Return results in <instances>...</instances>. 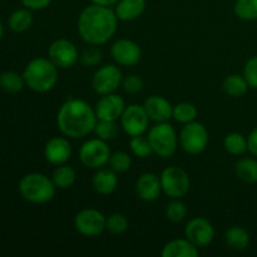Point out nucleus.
<instances>
[{
  "mask_svg": "<svg viewBox=\"0 0 257 257\" xmlns=\"http://www.w3.org/2000/svg\"><path fill=\"white\" fill-rule=\"evenodd\" d=\"M118 18L110 7L90 4L82 10L78 18V33L88 45L105 44L114 37Z\"/></svg>",
  "mask_w": 257,
  "mask_h": 257,
  "instance_id": "obj_1",
  "label": "nucleus"
},
{
  "mask_svg": "<svg viewBox=\"0 0 257 257\" xmlns=\"http://www.w3.org/2000/svg\"><path fill=\"white\" fill-rule=\"evenodd\" d=\"M98 122L95 110L89 103L78 98L65 100L57 114L58 130L65 137L78 140L94 132Z\"/></svg>",
  "mask_w": 257,
  "mask_h": 257,
  "instance_id": "obj_2",
  "label": "nucleus"
},
{
  "mask_svg": "<svg viewBox=\"0 0 257 257\" xmlns=\"http://www.w3.org/2000/svg\"><path fill=\"white\" fill-rule=\"evenodd\" d=\"M58 67L49 58H34L30 60L23 72L25 85L33 92L47 93L52 90L57 85L58 78Z\"/></svg>",
  "mask_w": 257,
  "mask_h": 257,
  "instance_id": "obj_3",
  "label": "nucleus"
},
{
  "mask_svg": "<svg viewBox=\"0 0 257 257\" xmlns=\"http://www.w3.org/2000/svg\"><path fill=\"white\" fill-rule=\"evenodd\" d=\"M55 187L52 177L44 173L32 172L25 175L19 181V193L25 201L35 205H43L53 200Z\"/></svg>",
  "mask_w": 257,
  "mask_h": 257,
  "instance_id": "obj_4",
  "label": "nucleus"
},
{
  "mask_svg": "<svg viewBox=\"0 0 257 257\" xmlns=\"http://www.w3.org/2000/svg\"><path fill=\"white\" fill-rule=\"evenodd\" d=\"M147 137L153 153L161 158L172 157L180 145L175 127L168 122L156 123L150 128Z\"/></svg>",
  "mask_w": 257,
  "mask_h": 257,
  "instance_id": "obj_5",
  "label": "nucleus"
},
{
  "mask_svg": "<svg viewBox=\"0 0 257 257\" xmlns=\"http://www.w3.org/2000/svg\"><path fill=\"white\" fill-rule=\"evenodd\" d=\"M178 140H180L181 148L186 153L196 156L202 153L207 148L210 135L205 124L193 120L187 124H183Z\"/></svg>",
  "mask_w": 257,
  "mask_h": 257,
  "instance_id": "obj_6",
  "label": "nucleus"
},
{
  "mask_svg": "<svg viewBox=\"0 0 257 257\" xmlns=\"http://www.w3.org/2000/svg\"><path fill=\"white\" fill-rule=\"evenodd\" d=\"M160 178L162 192L170 198H182L190 191V176L182 167L170 166L162 171Z\"/></svg>",
  "mask_w": 257,
  "mask_h": 257,
  "instance_id": "obj_7",
  "label": "nucleus"
},
{
  "mask_svg": "<svg viewBox=\"0 0 257 257\" xmlns=\"http://www.w3.org/2000/svg\"><path fill=\"white\" fill-rule=\"evenodd\" d=\"M110 156L112 152L108 143L99 138L85 141L79 148L80 162L92 170H99L107 166L109 163Z\"/></svg>",
  "mask_w": 257,
  "mask_h": 257,
  "instance_id": "obj_8",
  "label": "nucleus"
},
{
  "mask_svg": "<svg viewBox=\"0 0 257 257\" xmlns=\"http://www.w3.org/2000/svg\"><path fill=\"white\" fill-rule=\"evenodd\" d=\"M123 75L115 64H105L98 68L92 78V87L98 95L114 93L122 84Z\"/></svg>",
  "mask_w": 257,
  "mask_h": 257,
  "instance_id": "obj_9",
  "label": "nucleus"
},
{
  "mask_svg": "<svg viewBox=\"0 0 257 257\" xmlns=\"http://www.w3.org/2000/svg\"><path fill=\"white\" fill-rule=\"evenodd\" d=\"M107 217L95 208H85L79 211L74 217V227L85 237L99 236L105 230Z\"/></svg>",
  "mask_w": 257,
  "mask_h": 257,
  "instance_id": "obj_10",
  "label": "nucleus"
},
{
  "mask_svg": "<svg viewBox=\"0 0 257 257\" xmlns=\"http://www.w3.org/2000/svg\"><path fill=\"white\" fill-rule=\"evenodd\" d=\"M120 127L130 137L141 136L150 127V117L143 105L130 104L125 107L120 117Z\"/></svg>",
  "mask_w": 257,
  "mask_h": 257,
  "instance_id": "obj_11",
  "label": "nucleus"
},
{
  "mask_svg": "<svg viewBox=\"0 0 257 257\" xmlns=\"http://www.w3.org/2000/svg\"><path fill=\"white\" fill-rule=\"evenodd\" d=\"M48 58L58 69L72 68L79 60V52L73 42L68 39H57L49 45Z\"/></svg>",
  "mask_w": 257,
  "mask_h": 257,
  "instance_id": "obj_12",
  "label": "nucleus"
},
{
  "mask_svg": "<svg viewBox=\"0 0 257 257\" xmlns=\"http://www.w3.org/2000/svg\"><path fill=\"white\" fill-rule=\"evenodd\" d=\"M215 227L205 217H193L185 227V237L198 248L211 245L215 240Z\"/></svg>",
  "mask_w": 257,
  "mask_h": 257,
  "instance_id": "obj_13",
  "label": "nucleus"
},
{
  "mask_svg": "<svg viewBox=\"0 0 257 257\" xmlns=\"http://www.w3.org/2000/svg\"><path fill=\"white\" fill-rule=\"evenodd\" d=\"M110 55L118 65L132 67V65L140 63L141 58H142V50L136 42L122 38V39L115 40L112 44Z\"/></svg>",
  "mask_w": 257,
  "mask_h": 257,
  "instance_id": "obj_14",
  "label": "nucleus"
},
{
  "mask_svg": "<svg viewBox=\"0 0 257 257\" xmlns=\"http://www.w3.org/2000/svg\"><path fill=\"white\" fill-rule=\"evenodd\" d=\"M125 102L119 94L110 93L102 95L95 104L94 110L98 120H117L120 119L125 109Z\"/></svg>",
  "mask_w": 257,
  "mask_h": 257,
  "instance_id": "obj_15",
  "label": "nucleus"
},
{
  "mask_svg": "<svg viewBox=\"0 0 257 257\" xmlns=\"http://www.w3.org/2000/svg\"><path fill=\"white\" fill-rule=\"evenodd\" d=\"M72 145L67 137H53L44 147V157L50 165H65L72 157Z\"/></svg>",
  "mask_w": 257,
  "mask_h": 257,
  "instance_id": "obj_16",
  "label": "nucleus"
},
{
  "mask_svg": "<svg viewBox=\"0 0 257 257\" xmlns=\"http://www.w3.org/2000/svg\"><path fill=\"white\" fill-rule=\"evenodd\" d=\"M136 193L145 202H153L162 193L161 178L153 172H146L136 182Z\"/></svg>",
  "mask_w": 257,
  "mask_h": 257,
  "instance_id": "obj_17",
  "label": "nucleus"
},
{
  "mask_svg": "<svg viewBox=\"0 0 257 257\" xmlns=\"http://www.w3.org/2000/svg\"><path fill=\"white\" fill-rule=\"evenodd\" d=\"M146 113L156 123L168 122L172 118L173 105L162 95H151L143 103Z\"/></svg>",
  "mask_w": 257,
  "mask_h": 257,
  "instance_id": "obj_18",
  "label": "nucleus"
},
{
  "mask_svg": "<svg viewBox=\"0 0 257 257\" xmlns=\"http://www.w3.org/2000/svg\"><path fill=\"white\" fill-rule=\"evenodd\" d=\"M118 186L117 172L112 168H99L93 175L92 187L98 195L108 196L112 195Z\"/></svg>",
  "mask_w": 257,
  "mask_h": 257,
  "instance_id": "obj_19",
  "label": "nucleus"
},
{
  "mask_svg": "<svg viewBox=\"0 0 257 257\" xmlns=\"http://www.w3.org/2000/svg\"><path fill=\"white\" fill-rule=\"evenodd\" d=\"M200 251L187 238H175L166 243L162 248V257H197Z\"/></svg>",
  "mask_w": 257,
  "mask_h": 257,
  "instance_id": "obj_20",
  "label": "nucleus"
},
{
  "mask_svg": "<svg viewBox=\"0 0 257 257\" xmlns=\"http://www.w3.org/2000/svg\"><path fill=\"white\" fill-rule=\"evenodd\" d=\"M146 0H119L115 4L114 13L119 22H132L145 13Z\"/></svg>",
  "mask_w": 257,
  "mask_h": 257,
  "instance_id": "obj_21",
  "label": "nucleus"
},
{
  "mask_svg": "<svg viewBox=\"0 0 257 257\" xmlns=\"http://www.w3.org/2000/svg\"><path fill=\"white\" fill-rule=\"evenodd\" d=\"M226 245L235 251H243L250 245V235L240 226H232L225 233Z\"/></svg>",
  "mask_w": 257,
  "mask_h": 257,
  "instance_id": "obj_22",
  "label": "nucleus"
},
{
  "mask_svg": "<svg viewBox=\"0 0 257 257\" xmlns=\"http://www.w3.org/2000/svg\"><path fill=\"white\" fill-rule=\"evenodd\" d=\"M248 85L247 80L243 75L230 74L223 79L222 89L227 95L232 98H241L247 93Z\"/></svg>",
  "mask_w": 257,
  "mask_h": 257,
  "instance_id": "obj_23",
  "label": "nucleus"
},
{
  "mask_svg": "<svg viewBox=\"0 0 257 257\" xmlns=\"http://www.w3.org/2000/svg\"><path fill=\"white\" fill-rule=\"evenodd\" d=\"M33 24V13L28 8H20L14 10L8 19V25L10 30L15 33H24L32 27Z\"/></svg>",
  "mask_w": 257,
  "mask_h": 257,
  "instance_id": "obj_24",
  "label": "nucleus"
},
{
  "mask_svg": "<svg viewBox=\"0 0 257 257\" xmlns=\"http://www.w3.org/2000/svg\"><path fill=\"white\" fill-rule=\"evenodd\" d=\"M236 177L245 183L257 182V160L241 158L235 165Z\"/></svg>",
  "mask_w": 257,
  "mask_h": 257,
  "instance_id": "obj_25",
  "label": "nucleus"
},
{
  "mask_svg": "<svg viewBox=\"0 0 257 257\" xmlns=\"http://www.w3.org/2000/svg\"><path fill=\"white\" fill-rule=\"evenodd\" d=\"M52 180L55 187L60 188V190H67L74 185L75 180H77V173H75L74 168H72L70 166L60 165L57 166V168L53 171Z\"/></svg>",
  "mask_w": 257,
  "mask_h": 257,
  "instance_id": "obj_26",
  "label": "nucleus"
},
{
  "mask_svg": "<svg viewBox=\"0 0 257 257\" xmlns=\"http://www.w3.org/2000/svg\"><path fill=\"white\" fill-rule=\"evenodd\" d=\"M25 80L23 74H19L14 70H7L0 74V89L9 94L19 93L24 88Z\"/></svg>",
  "mask_w": 257,
  "mask_h": 257,
  "instance_id": "obj_27",
  "label": "nucleus"
},
{
  "mask_svg": "<svg viewBox=\"0 0 257 257\" xmlns=\"http://www.w3.org/2000/svg\"><path fill=\"white\" fill-rule=\"evenodd\" d=\"M226 152L232 156H240L247 151V138L237 132L228 133L223 140Z\"/></svg>",
  "mask_w": 257,
  "mask_h": 257,
  "instance_id": "obj_28",
  "label": "nucleus"
},
{
  "mask_svg": "<svg viewBox=\"0 0 257 257\" xmlns=\"http://www.w3.org/2000/svg\"><path fill=\"white\" fill-rule=\"evenodd\" d=\"M198 115V110L195 104L190 102H181L173 107L172 118L178 123L187 124V123L196 120Z\"/></svg>",
  "mask_w": 257,
  "mask_h": 257,
  "instance_id": "obj_29",
  "label": "nucleus"
},
{
  "mask_svg": "<svg viewBox=\"0 0 257 257\" xmlns=\"http://www.w3.org/2000/svg\"><path fill=\"white\" fill-rule=\"evenodd\" d=\"M233 12L238 19L245 22L257 20V0H236Z\"/></svg>",
  "mask_w": 257,
  "mask_h": 257,
  "instance_id": "obj_30",
  "label": "nucleus"
},
{
  "mask_svg": "<svg viewBox=\"0 0 257 257\" xmlns=\"http://www.w3.org/2000/svg\"><path fill=\"white\" fill-rule=\"evenodd\" d=\"M165 215L172 223H180L187 217V207L181 198H172L166 206Z\"/></svg>",
  "mask_w": 257,
  "mask_h": 257,
  "instance_id": "obj_31",
  "label": "nucleus"
},
{
  "mask_svg": "<svg viewBox=\"0 0 257 257\" xmlns=\"http://www.w3.org/2000/svg\"><path fill=\"white\" fill-rule=\"evenodd\" d=\"M130 148L136 157L142 158V160L150 157L153 153L151 143L150 141H148V137H145L143 135L135 136V137L131 138Z\"/></svg>",
  "mask_w": 257,
  "mask_h": 257,
  "instance_id": "obj_32",
  "label": "nucleus"
},
{
  "mask_svg": "<svg viewBox=\"0 0 257 257\" xmlns=\"http://www.w3.org/2000/svg\"><path fill=\"white\" fill-rule=\"evenodd\" d=\"M118 130L119 128H118L117 122H114V120H98L94 128V133L97 138L105 141V142H109V141H113L117 137Z\"/></svg>",
  "mask_w": 257,
  "mask_h": 257,
  "instance_id": "obj_33",
  "label": "nucleus"
},
{
  "mask_svg": "<svg viewBox=\"0 0 257 257\" xmlns=\"http://www.w3.org/2000/svg\"><path fill=\"white\" fill-rule=\"evenodd\" d=\"M128 227H130V222L123 213H112L107 217L105 230L112 235H122L128 230Z\"/></svg>",
  "mask_w": 257,
  "mask_h": 257,
  "instance_id": "obj_34",
  "label": "nucleus"
},
{
  "mask_svg": "<svg viewBox=\"0 0 257 257\" xmlns=\"http://www.w3.org/2000/svg\"><path fill=\"white\" fill-rule=\"evenodd\" d=\"M108 165L114 172L124 173L132 166V157L124 151H117V152L112 153Z\"/></svg>",
  "mask_w": 257,
  "mask_h": 257,
  "instance_id": "obj_35",
  "label": "nucleus"
},
{
  "mask_svg": "<svg viewBox=\"0 0 257 257\" xmlns=\"http://www.w3.org/2000/svg\"><path fill=\"white\" fill-rule=\"evenodd\" d=\"M79 59L85 67H97L102 62V52L95 45H90L83 50L82 54L79 55Z\"/></svg>",
  "mask_w": 257,
  "mask_h": 257,
  "instance_id": "obj_36",
  "label": "nucleus"
},
{
  "mask_svg": "<svg viewBox=\"0 0 257 257\" xmlns=\"http://www.w3.org/2000/svg\"><path fill=\"white\" fill-rule=\"evenodd\" d=\"M124 89L125 93L128 94H137V93L142 92L143 89V80L140 75L137 74H130L122 79V84H120Z\"/></svg>",
  "mask_w": 257,
  "mask_h": 257,
  "instance_id": "obj_37",
  "label": "nucleus"
},
{
  "mask_svg": "<svg viewBox=\"0 0 257 257\" xmlns=\"http://www.w3.org/2000/svg\"><path fill=\"white\" fill-rule=\"evenodd\" d=\"M243 77L247 80L250 88L257 89V55L246 62L243 68Z\"/></svg>",
  "mask_w": 257,
  "mask_h": 257,
  "instance_id": "obj_38",
  "label": "nucleus"
},
{
  "mask_svg": "<svg viewBox=\"0 0 257 257\" xmlns=\"http://www.w3.org/2000/svg\"><path fill=\"white\" fill-rule=\"evenodd\" d=\"M20 3L30 10H42L49 7L52 0H20Z\"/></svg>",
  "mask_w": 257,
  "mask_h": 257,
  "instance_id": "obj_39",
  "label": "nucleus"
},
{
  "mask_svg": "<svg viewBox=\"0 0 257 257\" xmlns=\"http://www.w3.org/2000/svg\"><path fill=\"white\" fill-rule=\"evenodd\" d=\"M247 151L252 156L257 157V127L251 131L247 137Z\"/></svg>",
  "mask_w": 257,
  "mask_h": 257,
  "instance_id": "obj_40",
  "label": "nucleus"
},
{
  "mask_svg": "<svg viewBox=\"0 0 257 257\" xmlns=\"http://www.w3.org/2000/svg\"><path fill=\"white\" fill-rule=\"evenodd\" d=\"M92 4H98L103 5V7H113V5L117 4L119 0H90Z\"/></svg>",
  "mask_w": 257,
  "mask_h": 257,
  "instance_id": "obj_41",
  "label": "nucleus"
},
{
  "mask_svg": "<svg viewBox=\"0 0 257 257\" xmlns=\"http://www.w3.org/2000/svg\"><path fill=\"white\" fill-rule=\"evenodd\" d=\"M3 35H4V25H3V23L0 22V40H2Z\"/></svg>",
  "mask_w": 257,
  "mask_h": 257,
  "instance_id": "obj_42",
  "label": "nucleus"
}]
</instances>
